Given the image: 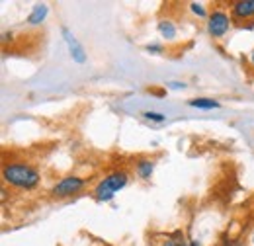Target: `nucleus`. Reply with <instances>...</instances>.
Here are the masks:
<instances>
[{
	"instance_id": "nucleus-6",
	"label": "nucleus",
	"mask_w": 254,
	"mask_h": 246,
	"mask_svg": "<svg viewBox=\"0 0 254 246\" xmlns=\"http://www.w3.org/2000/svg\"><path fill=\"white\" fill-rule=\"evenodd\" d=\"M233 14L237 18H251L254 16V0H241L233 6Z\"/></svg>"
},
{
	"instance_id": "nucleus-8",
	"label": "nucleus",
	"mask_w": 254,
	"mask_h": 246,
	"mask_svg": "<svg viewBox=\"0 0 254 246\" xmlns=\"http://www.w3.org/2000/svg\"><path fill=\"white\" fill-rule=\"evenodd\" d=\"M190 106L199 108V110H213V108H219V102L209 100V98H195L190 102Z\"/></svg>"
},
{
	"instance_id": "nucleus-12",
	"label": "nucleus",
	"mask_w": 254,
	"mask_h": 246,
	"mask_svg": "<svg viewBox=\"0 0 254 246\" xmlns=\"http://www.w3.org/2000/svg\"><path fill=\"white\" fill-rule=\"evenodd\" d=\"M162 246H186V245H184L182 239H168Z\"/></svg>"
},
{
	"instance_id": "nucleus-4",
	"label": "nucleus",
	"mask_w": 254,
	"mask_h": 246,
	"mask_svg": "<svg viewBox=\"0 0 254 246\" xmlns=\"http://www.w3.org/2000/svg\"><path fill=\"white\" fill-rule=\"evenodd\" d=\"M229 16L225 14V12H221V10H215L211 16H209V24H207V30H209V33L213 35V37H221V35H225L227 33V30H229Z\"/></svg>"
},
{
	"instance_id": "nucleus-9",
	"label": "nucleus",
	"mask_w": 254,
	"mask_h": 246,
	"mask_svg": "<svg viewBox=\"0 0 254 246\" xmlns=\"http://www.w3.org/2000/svg\"><path fill=\"white\" fill-rule=\"evenodd\" d=\"M153 168H155V166H153L151 160H141V162H137V172H139L141 178H151Z\"/></svg>"
},
{
	"instance_id": "nucleus-7",
	"label": "nucleus",
	"mask_w": 254,
	"mask_h": 246,
	"mask_svg": "<svg viewBox=\"0 0 254 246\" xmlns=\"http://www.w3.org/2000/svg\"><path fill=\"white\" fill-rule=\"evenodd\" d=\"M45 16H47V6H45V4H37V6L33 8V12L30 14L28 22H30V24H33V26H35V24H41Z\"/></svg>"
},
{
	"instance_id": "nucleus-11",
	"label": "nucleus",
	"mask_w": 254,
	"mask_h": 246,
	"mask_svg": "<svg viewBox=\"0 0 254 246\" xmlns=\"http://www.w3.org/2000/svg\"><path fill=\"white\" fill-rule=\"evenodd\" d=\"M145 118H147V120H151V122H162V120H164V116H162V114H155V112H147V114H145Z\"/></svg>"
},
{
	"instance_id": "nucleus-15",
	"label": "nucleus",
	"mask_w": 254,
	"mask_h": 246,
	"mask_svg": "<svg viewBox=\"0 0 254 246\" xmlns=\"http://www.w3.org/2000/svg\"><path fill=\"white\" fill-rule=\"evenodd\" d=\"M190 246H199L197 243H190Z\"/></svg>"
},
{
	"instance_id": "nucleus-3",
	"label": "nucleus",
	"mask_w": 254,
	"mask_h": 246,
	"mask_svg": "<svg viewBox=\"0 0 254 246\" xmlns=\"http://www.w3.org/2000/svg\"><path fill=\"white\" fill-rule=\"evenodd\" d=\"M84 185V180L80 178H74V176H68V178H63L59 184L53 187V195L57 197H68V195H74L76 191H80Z\"/></svg>"
},
{
	"instance_id": "nucleus-16",
	"label": "nucleus",
	"mask_w": 254,
	"mask_h": 246,
	"mask_svg": "<svg viewBox=\"0 0 254 246\" xmlns=\"http://www.w3.org/2000/svg\"><path fill=\"white\" fill-rule=\"evenodd\" d=\"M253 243H254V237H253Z\"/></svg>"
},
{
	"instance_id": "nucleus-10",
	"label": "nucleus",
	"mask_w": 254,
	"mask_h": 246,
	"mask_svg": "<svg viewBox=\"0 0 254 246\" xmlns=\"http://www.w3.org/2000/svg\"><path fill=\"white\" fill-rule=\"evenodd\" d=\"M159 30H160V33L166 37V39H172V37H174V33H176L174 26H172L170 22H160Z\"/></svg>"
},
{
	"instance_id": "nucleus-5",
	"label": "nucleus",
	"mask_w": 254,
	"mask_h": 246,
	"mask_svg": "<svg viewBox=\"0 0 254 246\" xmlns=\"http://www.w3.org/2000/svg\"><path fill=\"white\" fill-rule=\"evenodd\" d=\"M63 35H64V41H66V45H68V51H70V57L74 59L76 62H84L86 61V57H84V49L78 45V41H76V37L70 33V31L63 28Z\"/></svg>"
},
{
	"instance_id": "nucleus-14",
	"label": "nucleus",
	"mask_w": 254,
	"mask_h": 246,
	"mask_svg": "<svg viewBox=\"0 0 254 246\" xmlns=\"http://www.w3.org/2000/svg\"><path fill=\"white\" fill-rule=\"evenodd\" d=\"M251 62H253V64H254V51H253V53H251Z\"/></svg>"
},
{
	"instance_id": "nucleus-1",
	"label": "nucleus",
	"mask_w": 254,
	"mask_h": 246,
	"mask_svg": "<svg viewBox=\"0 0 254 246\" xmlns=\"http://www.w3.org/2000/svg\"><path fill=\"white\" fill-rule=\"evenodd\" d=\"M2 176L10 185L24 187V189H30L39 182L37 170L28 164H8V166H4Z\"/></svg>"
},
{
	"instance_id": "nucleus-13",
	"label": "nucleus",
	"mask_w": 254,
	"mask_h": 246,
	"mask_svg": "<svg viewBox=\"0 0 254 246\" xmlns=\"http://www.w3.org/2000/svg\"><path fill=\"white\" fill-rule=\"evenodd\" d=\"M191 10H193L195 14H199V16H203V14H205V10H203V6H201V4H191Z\"/></svg>"
},
{
	"instance_id": "nucleus-2",
	"label": "nucleus",
	"mask_w": 254,
	"mask_h": 246,
	"mask_svg": "<svg viewBox=\"0 0 254 246\" xmlns=\"http://www.w3.org/2000/svg\"><path fill=\"white\" fill-rule=\"evenodd\" d=\"M126 184H127L126 172H114V174L106 176V178L98 184V187H96V197H98L100 201H108V199L114 197L116 191H120Z\"/></svg>"
}]
</instances>
